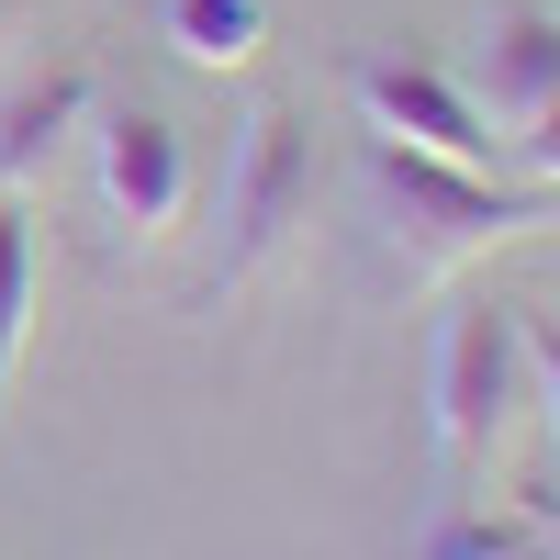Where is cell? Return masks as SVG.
<instances>
[{
  "label": "cell",
  "mask_w": 560,
  "mask_h": 560,
  "mask_svg": "<svg viewBox=\"0 0 560 560\" xmlns=\"http://www.w3.org/2000/svg\"><path fill=\"white\" fill-rule=\"evenodd\" d=\"M359 179H370V202H382V224H393L415 280H448L459 258L549 224L538 191H493V168H448L427 147H393V135H359Z\"/></svg>",
  "instance_id": "1"
},
{
  "label": "cell",
  "mask_w": 560,
  "mask_h": 560,
  "mask_svg": "<svg viewBox=\"0 0 560 560\" xmlns=\"http://www.w3.org/2000/svg\"><path fill=\"white\" fill-rule=\"evenodd\" d=\"M538 393H527V314L516 303H471L438 325V359H427V427H438V459L471 471V459L504 448Z\"/></svg>",
  "instance_id": "2"
},
{
  "label": "cell",
  "mask_w": 560,
  "mask_h": 560,
  "mask_svg": "<svg viewBox=\"0 0 560 560\" xmlns=\"http://www.w3.org/2000/svg\"><path fill=\"white\" fill-rule=\"evenodd\" d=\"M314 202V147L292 113H258L236 168H224V258H213V292H247V280L292 247V224Z\"/></svg>",
  "instance_id": "3"
},
{
  "label": "cell",
  "mask_w": 560,
  "mask_h": 560,
  "mask_svg": "<svg viewBox=\"0 0 560 560\" xmlns=\"http://www.w3.org/2000/svg\"><path fill=\"white\" fill-rule=\"evenodd\" d=\"M90 168H102V213L124 224L135 247L179 236V213H191V147H179L168 113H102Z\"/></svg>",
  "instance_id": "4"
},
{
  "label": "cell",
  "mask_w": 560,
  "mask_h": 560,
  "mask_svg": "<svg viewBox=\"0 0 560 560\" xmlns=\"http://www.w3.org/2000/svg\"><path fill=\"white\" fill-rule=\"evenodd\" d=\"M348 90H359V124H370V135H393V147H427V158H448V168H493V158H504V135L471 113V90L438 79V68L359 57Z\"/></svg>",
  "instance_id": "5"
},
{
  "label": "cell",
  "mask_w": 560,
  "mask_h": 560,
  "mask_svg": "<svg viewBox=\"0 0 560 560\" xmlns=\"http://www.w3.org/2000/svg\"><path fill=\"white\" fill-rule=\"evenodd\" d=\"M459 90H471V113L493 135H516L560 102V23L549 12H493L482 45H471V68H459Z\"/></svg>",
  "instance_id": "6"
},
{
  "label": "cell",
  "mask_w": 560,
  "mask_h": 560,
  "mask_svg": "<svg viewBox=\"0 0 560 560\" xmlns=\"http://www.w3.org/2000/svg\"><path fill=\"white\" fill-rule=\"evenodd\" d=\"M90 124V79L79 68H57V79H34L12 113H0V191H34L45 168H57V147Z\"/></svg>",
  "instance_id": "7"
},
{
  "label": "cell",
  "mask_w": 560,
  "mask_h": 560,
  "mask_svg": "<svg viewBox=\"0 0 560 560\" xmlns=\"http://www.w3.org/2000/svg\"><path fill=\"white\" fill-rule=\"evenodd\" d=\"M158 34H168V57L179 68H258V45H269V0H158Z\"/></svg>",
  "instance_id": "8"
},
{
  "label": "cell",
  "mask_w": 560,
  "mask_h": 560,
  "mask_svg": "<svg viewBox=\"0 0 560 560\" xmlns=\"http://www.w3.org/2000/svg\"><path fill=\"white\" fill-rule=\"evenodd\" d=\"M23 348H34V213L23 191H0V393L23 382Z\"/></svg>",
  "instance_id": "9"
},
{
  "label": "cell",
  "mask_w": 560,
  "mask_h": 560,
  "mask_svg": "<svg viewBox=\"0 0 560 560\" xmlns=\"http://www.w3.org/2000/svg\"><path fill=\"white\" fill-rule=\"evenodd\" d=\"M549 527L538 516H471V504H438V527L415 538V560H538Z\"/></svg>",
  "instance_id": "10"
},
{
  "label": "cell",
  "mask_w": 560,
  "mask_h": 560,
  "mask_svg": "<svg viewBox=\"0 0 560 560\" xmlns=\"http://www.w3.org/2000/svg\"><path fill=\"white\" fill-rule=\"evenodd\" d=\"M504 158H516L527 179H549V191H560V102H549L538 124H516V135H504Z\"/></svg>",
  "instance_id": "11"
},
{
  "label": "cell",
  "mask_w": 560,
  "mask_h": 560,
  "mask_svg": "<svg viewBox=\"0 0 560 560\" xmlns=\"http://www.w3.org/2000/svg\"><path fill=\"white\" fill-rule=\"evenodd\" d=\"M527 393L549 404V448H560V325L527 314Z\"/></svg>",
  "instance_id": "12"
},
{
  "label": "cell",
  "mask_w": 560,
  "mask_h": 560,
  "mask_svg": "<svg viewBox=\"0 0 560 560\" xmlns=\"http://www.w3.org/2000/svg\"><path fill=\"white\" fill-rule=\"evenodd\" d=\"M538 527H549V549H538V560H560V493H538Z\"/></svg>",
  "instance_id": "13"
},
{
  "label": "cell",
  "mask_w": 560,
  "mask_h": 560,
  "mask_svg": "<svg viewBox=\"0 0 560 560\" xmlns=\"http://www.w3.org/2000/svg\"><path fill=\"white\" fill-rule=\"evenodd\" d=\"M0 12H12V0H0Z\"/></svg>",
  "instance_id": "14"
}]
</instances>
